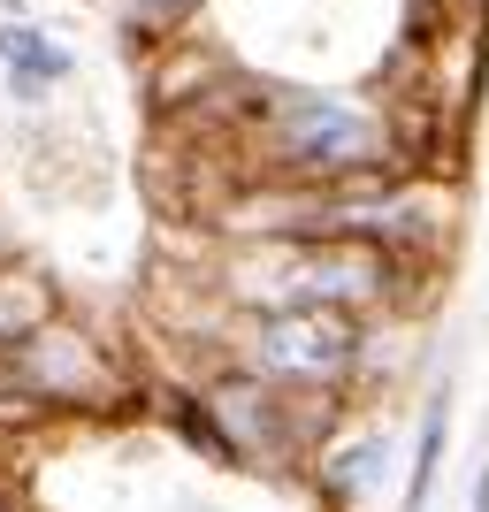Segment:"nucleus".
Listing matches in <instances>:
<instances>
[{
    "label": "nucleus",
    "instance_id": "obj_1",
    "mask_svg": "<svg viewBox=\"0 0 489 512\" xmlns=\"http://www.w3.org/2000/svg\"><path fill=\"white\" fill-rule=\"evenodd\" d=\"M253 360L276 383H344L360 360V321L329 306H276L253 337Z\"/></svg>",
    "mask_w": 489,
    "mask_h": 512
},
{
    "label": "nucleus",
    "instance_id": "obj_2",
    "mask_svg": "<svg viewBox=\"0 0 489 512\" xmlns=\"http://www.w3.org/2000/svg\"><path fill=\"white\" fill-rule=\"evenodd\" d=\"M276 146L291 153L298 169H360V161L383 153V130H375V115L352 107V100H329V92H283Z\"/></svg>",
    "mask_w": 489,
    "mask_h": 512
},
{
    "label": "nucleus",
    "instance_id": "obj_3",
    "mask_svg": "<svg viewBox=\"0 0 489 512\" xmlns=\"http://www.w3.org/2000/svg\"><path fill=\"white\" fill-rule=\"evenodd\" d=\"M383 291V260L367 245H314V253H291L276 268V306H329V314H352Z\"/></svg>",
    "mask_w": 489,
    "mask_h": 512
},
{
    "label": "nucleus",
    "instance_id": "obj_4",
    "mask_svg": "<svg viewBox=\"0 0 489 512\" xmlns=\"http://www.w3.org/2000/svg\"><path fill=\"white\" fill-rule=\"evenodd\" d=\"M69 77H77V54H69L46 23L0 16V92H8V100L39 107V100H54Z\"/></svg>",
    "mask_w": 489,
    "mask_h": 512
},
{
    "label": "nucleus",
    "instance_id": "obj_5",
    "mask_svg": "<svg viewBox=\"0 0 489 512\" xmlns=\"http://www.w3.org/2000/svg\"><path fill=\"white\" fill-rule=\"evenodd\" d=\"M46 329V291L23 268H0V352H16L23 337Z\"/></svg>",
    "mask_w": 489,
    "mask_h": 512
},
{
    "label": "nucleus",
    "instance_id": "obj_6",
    "mask_svg": "<svg viewBox=\"0 0 489 512\" xmlns=\"http://www.w3.org/2000/svg\"><path fill=\"white\" fill-rule=\"evenodd\" d=\"M390 451H398V444H390V436H367V444H352V451H344V459H337V490L344 497H352V490H375V482H383V467H390Z\"/></svg>",
    "mask_w": 489,
    "mask_h": 512
},
{
    "label": "nucleus",
    "instance_id": "obj_7",
    "mask_svg": "<svg viewBox=\"0 0 489 512\" xmlns=\"http://www.w3.org/2000/svg\"><path fill=\"white\" fill-rule=\"evenodd\" d=\"M444 428H451V406L436 398V406H428V428H421V459H413V505H428V490H436V459H444Z\"/></svg>",
    "mask_w": 489,
    "mask_h": 512
},
{
    "label": "nucleus",
    "instance_id": "obj_8",
    "mask_svg": "<svg viewBox=\"0 0 489 512\" xmlns=\"http://www.w3.org/2000/svg\"><path fill=\"white\" fill-rule=\"evenodd\" d=\"M474 512H489V474H482V490H474Z\"/></svg>",
    "mask_w": 489,
    "mask_h": 512
},
{
    "label": "nucleus",
    "instance_id": "obj_9",
    "mask_svg": "<svg viewBox=\"0 0 489 512\" xmlns=\"http://www.w3.org/2000/svg\"><path fill=\"white\" fill-rule=\"evenodd\" d=\"M0 268H8V230H0Z\"/></svg>",
    "mask_w": 489,
    "mask_h": 512
}]
</instances>
